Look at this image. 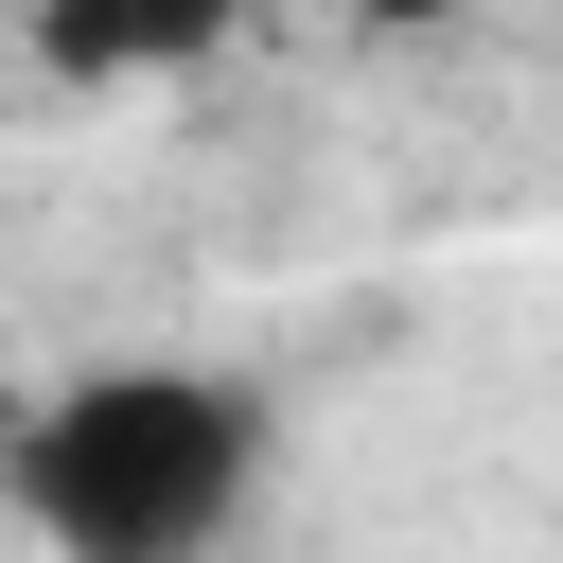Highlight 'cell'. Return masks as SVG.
I'll list each match as a JSON object with an SVG mask.
<instances>
[{"instance_id": "1", "label": "cell", "mask_w": 563, "mask_h": 563, "mask_svg": "<svg viewBox=\"0 0 563 563\" xmlns=\"http://www.w3.org/2000/svg\"><path fill=\"white\" fill-rule=\"evenodd\" d=\"M0 493L70 563H194L264 493V387H229V369H70L53 405H18Z\"/></svg>"}, {"instance_id": "2", "label": "cell", "mask_w": 563, "mask_h": 563, "mask_svg": "<svg viewBox=\"0 0 563 563\" xmlns=\"http://www.w3.org/2000/svg\"><path fill=\"white\" fill-rule=\"evenodd\" d=\"M229 35H246V0H35V53L70 88H141V70H194Z\"/></svg>"}, {"instance_id": "3", "label": "cell", "mask_w": 563, "mask_h": 563, "mask_svg": "<svg viewBox=\"0 0 563 563\" xmlns=\"http://www.w3.org/2000/svg\"><path fill=\"white\" fill-rule=\"evenodd\" d=\"M334 18H369V35H440V18H475V0H334Z\"/></svg>"}]
</instances>
